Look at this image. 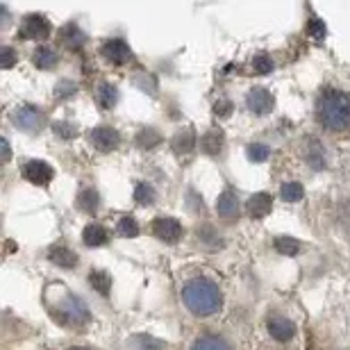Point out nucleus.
Instances as JSON below:
<instances>
[{
	"mask_svg": "<svg viewBox=\"0 0 350 350\" xmlns=\"http://www.w3.org/2000/svg\"><path fill=\"white\" fill-rule=\"evenodd\" d=\"M216 212L226 221H234L237 216H239V198H237V193L232 189H226V191L219 196V200H216Z\"/></svg>",
	"mask_w": 350,
	"mask_h": 350,
	"instance_id": "obj_9",
	"label": "nucleus"
},
{
	"mask_svg": "<svg viewBox=\"0 0 350 350\" xmlns=\"http://www.w3.org/2000/svg\"><path fill=\"white\" fill-rule=\"evenodd\" d=\"M89 142L94 148L103 150V152H109L121 144V135H118L111 125H98V128H94L89 132Z\"/></svg>",
	"mask_w": 350,
	"mask_h": 350,
	"instance_id": "obj_4",
	"label": "nucleus"
},
{
	"mask_svg": "<svg viewBox=\"0 0 350 350\" xmlns=\"http://www.w3.org/2000/svg\"><path fill=\"white\" fill-rule=\"evenodd\" d=\"M32 62H34V66L41 68V71H48V68H53L57 64V53L46 46H41L32 53Z\"/></svg>",
	"mask_w": 350,
	"mask_h": 350,
	"instance_id": "obj_17",
	"label": "nucleus"
},
{
	"mask_svg": "<svg viewBox=\"0 0 350 350\" xmlns=\"http://www.w3.org/2000/svg\"><path fill=\"white\" fill-rule=\"evenodd\" d=\"M53 130H55V135H59L62 139H73L75 135H78V130H75V125L66 123V121L55 123V125H53Z\"/></svg>",
	"mask_w": 350,
	"mask_h": 350,
	"instance_id": "obj_32",
	"label": "nucleus"
},
{
	"mask_svg": "<svg viewBox=\"0 0 350 350\" xmlns=\"http://www.w3.org/2000/svg\"><path fill=\"white\" fill-rule=\"evenodd\" d=\"M319 118L332 132H344L350 128V96L344 91L327 89L319 100Z\"/></svg>",
	"mask_w": 350,
	"mask_h": 350,
	"instance_id": "obj_2",
	"label": "nucleus"
},
{
	"mask_svg": "<svg viewBox=\"0 0 350 350\" xmlns=\"http://www.w3.org/2000/svg\"><path fill=\"white\" fill-rule=\"evenodd\" d=\"M275 250L280 255H284V257H293V255H298L300 243H298V239H293V237H278Z\"/></svg>",
	"mask_w": 350,
	"mask_h": 350,
	"instance_id": "obj_24",
	"label": "nucleus"
},
{
	"mask_svg": "<svg viewBox=\"0 0 350 350\" xmlns=\"http://www.w3.org/2000/svg\"><path fill=\"white\" fill-rule=\"evenodd\" d=\"M193 146H196V132L191 128L180 130L173 139V150L178 152V155H185V152L191 150Z\"/></svg>",
	"mask_w": 350,
	"mask_h": 350,
	"instance_id": "obj_19",
	"label": "nucleus"
},
{
	"mask_svg": "<svg viewBox=\"0 0 350 350\" xmlns=\"http://www.w3.org/2000/svg\"><path fill=\"white\" fill-rule=\"evenodd\" d=\"M96 100H98V105H100L103 109H111L116 105V100H118L116 87L109 85V82H103V85L98 87V91H96Z\"/></svg>",
	"mask_w": 350,
	"mask_h": 350,
	"instance_id": "obj_18",
	"label": "nucleus"
},
{
	"mask_svg": "<svg viewBox=\"0 0 350 350\" xmlns=\"http://www.w3.org/2000/svg\"><path fill=\"white\" fill-rule=\"evenodd\" d=\"M89 282L100 296H107L111 289V278H109V273H105V271H94L89 275Z\"/></svg>",
	"mask_w": 350,
	"mask_h": 350,
	"instance_id": "obj_21",
	"label": "nucleus"
},
{
	"mask_svg": "<svg viewBox=\"0 0 350 350\" xmlns=\"http://www.w3.org/2000/svg\"><path fill=\"white\" fill-rule=\"evenodd\" d=\"M253 68H255V73H260V75H266V73H271L273 71V59L269 57V55H257V57L253 59Z\"/></svg>",
	"mask_w": 350,
	"mask_h": 350,
	"instance_id": "obj_31",
	"label": "nucleus"
},
{
	"mask_svg": "<svg viewBox=\"0 0 350 350\" xmlns=\"http://www.w3.org/2000/svg\"><path fill=\"white\" fill-rule=\"evenodd\" d=\"M48 34H51V23L41 14H30L21 25V37L23 39H46Z\"/></svg>",
	"mask_w": 350,
	"mask_h": 350,
	"instance_id": "obj_6",
	"label": "nucleus"
},
{
	"mask_svg": "<svg viewBox=\"0 0 350 350\" xmlns=\"http://www.w3.org/2000/svg\"><path fill=\"white\" fill-rule=\"evenodd\" d=\"M71 350H91V348H71Z\"/></svg>",
	"mask_w": 350,
	"mask_h": 350,
	"instance_id": "obj_37",
	"label": "nucleus"
},
{
	"mask_svg": "<svg viewBox=\"0 0 350 350\" xmlns=\"http://www.w3.org/2000/svg\"><path fill=\"white\" fill-rule=\"evenodd\" d=\"M14 62H16V53H14L10 46H5L3 51H0V66H3V68H12Z\"/></svg>",
	"mask_w": 350,
	"mask_h": 350,
	"instance_id": "obj_34",
	"label": "nucleus"
},
{
	"mask_svg": "<svg viewBox=\"0 0 350 350\" xmlns=\"http://www.w3.org/2000/svg\"><path fill=\"white\" fill-rule=\"evenodd\" d=\"M214 114H216V116H230V114H232V103H230V100L216 103V105H214Z\"/></svg>",
	"mask_w": 350,
	"mask_h": 350,
	"instance_id": "obj_35",
	"label": "nucleus"
},
{
	"mask_svg": "<svg viewBox=\"0 0 350 350\" xmlns=\"http://www.w3.org/2000/svg\"><path fill=\"white\" fill-rule=\"evenodd\" d=\"M182 300H185L187 310L196 317H209V314L221 310L223 293L212 280L193 278L182 286Z\"/></svg>",
	"mask_w": 350,
	"mask_h": 350,
	"instance_id": "obj_1",
	"label": "nucleus"
},
{
	"mask_svg": "<svg viewBox=\"0 0 350 350\" xmlns=\"http://www.w3.org/2000/svg\"><path fill=\"white\" fill-rule=\"evenodd\" d=\"M116 230H118V234H121V237L135 239V237L139 234V223H137L135 216H130V214L128 216H121V221H118Z\"/></svg>",
	"mask_w": 350,
	"mask_h": 350,
	"instance_id": "obj_25",
	"label": "nucleus"
},
{
	"mask_svg": "<svg viewBox=\"0 0 350 350\" xmlns=\"http://www.w3.org/2000/svg\"><path fill=\"white\" fill-rule=\"evenodd\" d=\"M307 162H310L314 169H323L325 159H323V152H321V146L319 144H310V148H307Z\"/></svg>",
	"mask_w": 350,
	"mask_h": 350,
	"instance_id": "obj_30",
	"label": "nucleus"
},
{
	"mask_svg": "<svg viewBox=\"0 0 350 350\" xmlns=\"http://www.w3.org/2000/svg\"><path fill=\"white\" fill-rule=\"evenodd\" d=\"M152 234L157 237L159 241H164V243H178L180 241V237H182V226H180V221L178 219H171V216H159V219L152 221Z\"/></svg>",
	"mask_w": 350,
	"mask_h": 350,
	"instance_id": "obj_3",
	"label": "nucleus"
},
{
	"mask_svg": "<svg viewBox=\"0 0 350 350\" xmlns=\"http://www.w3.org/2000/svg\"><path fill=\"white\" fill-rule=\"evenodd\" d=\"M75 91H78V87L73 85V82H59L57 87H55V96L59 98V100H64V98H71V96H75Z\"/></svg>",
	"mask_w": 350,
	"mask_h": 350,
	"instance_id": "obj_33",
	"label": "nucleus"
},
{
	"mask_svg": "<svg viewBox=\"0 0 350 350\" xmlns=\"http://www.w3.org/2000/svg\"><path fill=\"white\" fill-rule=\"evenodd\" d=\"M269 155H271L269 146H264V144H250L248 146V159H250V162H255V164L266 162Z\"/></svg>",
	"mask_w": 350,
	"mask_h": 350,
	"instance_id": "obj_29",
	"label": "nucleus"
},
{
	"mask_svg": "<svg viewBox=\"0 0 350 350\" xmlns=\"http://www.w3.org/2000/svg\"><path fill=\"white\" fill-rule=\"evenodd\" d=\"M159 142H162V135L152 128H144L137 135V146H142V148H155Z\"/></svg>",
	"mask_w": 350,
	"mask_h": 350,
	"instance_id": "obj_26",
	"label": "nucleus"
},
{
	"mask_svg": "<svg viewBox=\"0 0 350 350\" xmlns=\"http://www.w3.org/2000/svg\"><path fill=\"white\" fill-rule=\"evenodd\" d=\"M200 148L207 155H219L223 148V132L221 130H209L200 139Z\"/></svg>",
	"mask_w": 350,
	"mask_h": 350,
	"instance_id": "obj_14",
	"label": "nucleus"
},
{
	"mask_svg": "<svg viewBox=\"0 0 350 350\" xmlns=\"http://www.w3.org/2000/svg\"><path fill=\"white\" fill-rule=\"evenodd\" d=\"M51 262L55 266H62V269H73L75 264H78V257H75L73 250H68L64 246H57V248H53L51 250Z\"/></svg>",
	"mask_w": 350,
	"mask_h": 350,
	"instance_id": "obj_16",
	"label": "nucleus"
},
{
	"mask_svg": "<svg viewBox=\"0 0 350 350\" xmlns=\"http://www.w3.org/2000/svg\"><path fill=\"white\" fill-rule=\"evenodd\" d=\"M246 105H248V109L253 111V114H269V111L273 109V105H275V100H273V96H271V91H266L262 87H257L253 89L250 94L246 96Z\"/></svg>",
	"mask_w": 350,
	"mask_h": 350,
	"instance_id": "obj_8",
	"label": "nucleus"
},
{
	"mask_svg": "<svg viewBox=\"0 0 350 350\" xmlns=\"http://www.w3.org/2000/svg\"><path fill=\"white\" fill-rule=\"evenodd\" d=\"M269 332L273 339L278 341H289L293 334H296V325L291 323L289 319H282V317H275L269 321Z\"/></svg>",
	"mask_w": 350,
	"mask_h": 350,
	"instance_id": "obj_11",
	"label": "nucleus"
},
{
	"mask_svg": "<svg viewBox=\"0 0 350 350\" xmlns=\"http://www.w3.org/2000/svg\"><path fill=\"white\" fill-rule=\"evenodd\" d=\"M103 57L111 62V64L121 66V64H128L132 59V51L123 39H109L107 44L103 46Z\"/></svg>",
	"mask_w": 350,
	"mask_h": 350,
	"instance_id": "obj_7",
	"label": "nucleus"
},
{
	"mask_svg": "<svg viewBox=\"0 0 350 350\" xmlns=\"http://www.w3.org/2000/svg\"><path fill=\"white\" fill-rule=\"evenodd\" d=\"M53 166L41 162V159H30L25 166H23V178L27 182H32V185H39V187H46L48 182L53 180Z\"/></svg>",
	"mask_w": 350,
	"mask_h": 350,
	"instance_id": "obj_5",
	"label": "nucleus"
},
{
	"mask_svg": "<svg viewBox=\"0 0 350 350\" xmlns=\"http://www.w3.org/2000/svg\"><path fill=\"white\" fill-rule=\"evenodd\" d=\"M280 196H282V200L286 202H298V200H303L305 189L300 182H284L282 189H280Z\"/></svg>",
	"mask_w": 350,
	"mask_h": 350,
	"instance_id": "obj_23",
	"label": "nucleus"
},
{
	"mask_svg": "<svg viewBox=\"0 0 350 350\" xmlns=\"http://www.w3.org/2000/svg\"><path fill=\"white\" fill-rule=\"evenodd\" d=\"M14 123L25 132H39L41 125H44V116L34 107H21L16 114H14Z\"/></svg>",
	"mask_w": 350,
	"mask_h": 350,
	"instance_id": "obj_10",
	"label": "nucleus"
},
{
	"mask_svg": "<svg viewBox=\"0 0 350 350\" xmlns=\"http://www.w3.org/2000/svg\"><path fill=\"white\" fill-rule=\"evenodd\" d=\"M191 350H232V348L228 346L226 339L216 337V334H202V337L193 341Z\"/></svg>",
	"mask_w": 350,
	"mask_h": 350,
	"instance_id": "obj_15",
	"label": "nucleus"
},
{
	"mask_svg": "<svg viewBox=\"0 0 350 350\" xmlns=\"http://www.w3.org/2000/svg\"><path fill=\"white\" fill-rule=\"evenodd\" d=\"M62 37H64V44L68 48H73V51H78V48L85 46V34L78 30V25H66L64 30H62Z\"/></svg>",
	"mask_w": 350,
	"mask_h": 350,
	"instance_id": "obj_20",
	"label": "nucleus"
},
{
	"mask_svg": "<svg viewBox=\"0 0 350 350\" xmlns=\"http://www.w3.org/2000/svg\"><path fill=\"white\" fill-rule=\"evenodd\" d=\"M98 205H100V200H98V193L94 191V189H85V191L78 196V207L82 209V212L96 214Z\"/></svg>",
	"mask_w": 350,
	"mask_h": 350,
	"instance_id": "obj_22",
	"label": "nucleus"
},
{
	"mask_svg": "<svg viewBox=\"0 0 350 350\" xmlns=\"http://www.w3.org/2000/svg\"><path fill=\"white\" fill-rule=\"evenodd\" d=\"M3 162H10V144H7V139H3Z\"/></svg>",
	"mask_w": 350,
	"mask_h": 350,
	"instance_id": "obj_36",
	"label": "nucleus"
},
{
	"mask_svg": "<svg viewBox=\"0 0 350 350\" xmlns=\"http://www.w3.org/2000/svg\"><path fill=\"white\" fill-rule=\"evenodd\" d=\"M307 34H310L314 41H323L325 34H327V27L319 16H312L310 23H307Z\"/></svg>",
	"mask_w": 350,
	"mask_h": 350,
	"instance_id": "obj_28",
	"label": "nucleus"
},
{
	"mask_svg": "<svg viewBox=\"0 0 350 350\" xmlns=\"http://www.w3.org/2000/svg\"><path fill=\"white\" fill-rule=\"evenodd\" d=\"M107 230H105L103 226H98V223H91V226L85 228V232H82V241H85V246H103L105 241H107Z\"/></svg>",
	"mask_w": 350,
	"mask_h": 350,
	"instance_id": "obj_13",
	"label": "nucleus"
},
{
	"mask_svg": "<svg viewBox=\"0 0 350 350\" xmlns=\"http://www.w3.org/2000/svg\"><path fill=\"white\" fill-rule=\"evenodd\" d=\"M271 207H273V198L269 193H255L253 198L248 200V214L253 216V219H264V216H269Z\"/></svg>",
	"mask_w": 350,
	"mask_h": 350,
	"instance_id": "obj_12",
	"label": "nucleus"
},
{
	"mask_svg": "<svg viewBox=\"0 0 350 350\" xmlns=\"http://www.w3.org/2000/svg\"><path fill=\"white\" fill-rule=\"evenodd\" d=\"M135 200L139 205H152V202H155V189L142 182V185H137L135 189Z\"/></svg>",
	"mask_w": 350,
	"mask_h": 350,
	"instance_id": "obj_27",
	"label": "nucleus"
}]
</instances>
